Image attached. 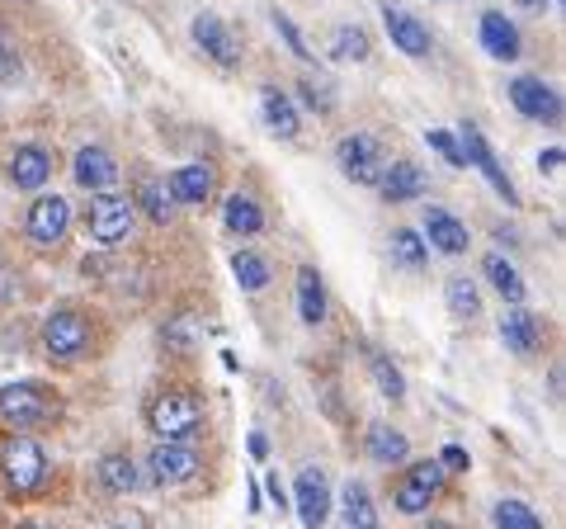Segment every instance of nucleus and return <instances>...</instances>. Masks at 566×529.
Returning <instances> with one entry per match:
<instances>
[{
  "label": "nucleus",
  "mask_w": 566,
  "mask_h": 529,
  "mask_svg": "<svg viewBox=\"0 0 566 529\" xmlns=\"http://www.w3.org/2000/svg\"><path fill=\"white\" fill-rule=\"evenodd\" d=\"M57 412H62V397L52 393L48 383H39V378H20V383H6V387H0V421H6L14 435L52 426V421H57Z\"/></svg>",
  "instance_id": "obj_1"
},
{
  "label": "nucleus",
  "mask_w": 566,
  "mask_h": 529,
  "mask_svg": "<svg viewBox=\"0 0 566 529\" xmlns=\"http://www.w3.org/2000/svg\"><path fill=\"white\" fill-rule=\"evenodd\" d=\"M147 426L156 439H180L189 445L193 435L203 431V397L193 387H161L147 402Z\"/></svg>",
  "instance_id": "obj_2"
},
{
  "label": "nucleus",
  "mask_w": 566,
  "mask_h": 529,
  "mask_svg": "<svg viewBox=\"0 0 566 529\" xmlns=\"http://www.w3.org/2000/svg\"><path fill=\"white\" fill-rule=\"evenodd\" d=\"M39 341H43V355H48V360L76 364V360L91 355V345H95V322H91V312H81V308H52V312L43 317Z\"/></svg>",
  "instance_id": "obj_3"
},
{
  "label": "nucleus",
  "mask_w": 566,
  "mask_h": 529,
  "mask_svg": "<svg viewBox=\"0 0 566 529\" xmlns=\"http://www.w3.org/2000/svg\"><path fill=\"white\" fill-rule=\"evenodd\" d=\"M0 478H6L14 497H33L48 483V449L33 435L0 439Z\"/></svg>",
  "instance_id": "obj_4"
},
{
  "label": "nucleus",
  "mask_w": 566,
  "mask_h": 529,
  "mask_svg": "<svg viewBox=\"0 0 566 529\" xmlns=\"http://www.w3.org/2000/svg\"><path fill=\"white\" fill-rule=\"evenodd\" d=\"M137 227V208L128 194H91V204H85V232H91V241L99 246H123L133 237Z\"/></svg>",
  "instance_id": "obj_5"
},
{
  "label": "nucleus",
  "mask_w": 566,
  "mask_h": 529,
  "mask_svg": "<svg viewBox=\"0 0 566 529\" xmlns=\"http://www.w3.org/2000/svg\"><path fill=\"white\" fill-rule=\"evenodd\" d=\"M444 487H449V473L439 468L434 458H416V464H406V473L392 487V506L401 510V516H424V510L439 501Z\"/></svg>",
  "instance_id": "obj_6"
},
{
  "label": "nucleus",
  "mask_w": 566,
  "mask_h": 529,
  "mask_svg": "<svg viewBox=\"0 0 566 529\" xmlns=\"http://www.w3.org/2000/svg\"><path fill=\"white\" fill-rule=\"evenodd\" d=\"M199 468H203V454L193 445H180V439H161V445H151V454H147L151 487H185L199 478Z\"/></svg>",
  "instance_id": "obj_7"
},
{
  "label": "nucleus",
  "mask_w": 566,
  "mask_h": 529,
  "mask_svg": "<svg viewBox=\"0 0 566 529\" xmlns=\"http://www.w3.org/2000/svg\"><path fill=\"white\" fill-rule=\"evenodd\" d=\"M189 33H193V43H199V52L212 62V66H222V72H237L241 66V58H245V48H241V39H237V29L222 20V14H212V10H203V14H193V24H189Z\"/></svg>",
  "instance_id": "obj_8"
},
{
  "label": "nucleus",
  "mask_w": 566,
  "mask_h": 529,
  "mask_svg": "<svg viewBox=\"0 0 566 529\" xmlns=\"http://www.w3.org/2000/svg\"><path fill=\"white\" fill-rule=\"evenodd\" d=\"M71 232V204L62 194H39L24 214V237L39 246V251H57Z\"/></svg>",
  "instance_id": "obj_9"
},
{
  "label": "nucleus",
  "mask_w": 566,
  "mask_h": 529,
  "mask_svg": "<svg viewBox=\"0 0 566 529\" xmlns=\"http://www.w3.org/2000/svg\"><path fill=\"white\" fill-rule=\"evenodd\" d=\"M335 166H340L354 185H378L387 152L374 133H345L340 143H335Z\"/></svg>",
  "instance_id": "obj_10"
},
{
  "label": "nucleus",
  "mask_w": 566,
  "mask_h": 529,
  "mask_svg": "<svg viewBox=\"0 0 566 529\" xmlns=\"http://www.w3.org/2000/svg\"><path fill=\"white\" fill-rule=\"evenodd\" d=\"M510 104H515L524 118L547 123V128H562V95H557L553 81H543V76H515V81H510Z\"/></svg>",
  "instance_id": "obj_11"
},
{
  "label": "nucleus",
  "mask_w": 566,
  "mask_h": 529,
  "mask_svg": "<svg viewBox=\"0 0 566 529\" xmlns=\"http://www.w3.org/2000/svg\"><path fill=\"white\" fill-rule=\"evenodd\" d=\"M293 506H297V520H303V529H326L331 520V478L326 468H297L293 478Z\"/></svg>",
  "instance_id": "obj_12"
},
{
  "label": "nucleus",
  "mask_w": 566,
  "mask_h": 529,
  "mask_svg": "<svg viewBox=\"0 0 566 529\" xmlns=\"http://www.w3.org/2000/svg\"><path fill=\"white\" fill-rule=\"evenodd\" d=\"M458 147H463V162H468V166H476V170H482L486 180H491V189L501 194V199H505L510 208L520 204V194H515V180H510V175H505V166L495 162V152H491V143L482 137V128H476V123H463V128H458Z\"/></svg>",
  "instance_id": "obj_13"
},
{
  "label": "nucleus",
  "mask_w": 566,
  "mask_h": 529,
  "mask_svg": "<svg viewBox=\"0 0 566 529\" xmlns=\"http://www.w3.org/2000/svg\"><path fill=\"white\" fill-rule=\"evenodd\" d=\"M476 43H482L486 58H495V62H520V52H524L520 24L510 20L505 10H482V20H476Z\"/></svg>",
  "instance_id": "obj_14"
},
{
  "label": "nucleus",
  "mask_w": 566,
  "mask_h": 529,
  "mask_svg": "<svg viewBox=\"0 0 566 529\" xmlns=\"http://www.w3.org/2000/svg\"><path fill=\"white\" fill-rule=\"evenodd\" d=\"M71 180L85 194H109L118 185V156L109 147H81L71 156Z\"/></svg>",
  "instance_id": "obj_15"
},
{
  "label": "nucleus",
  "mask_w": 566,
  "mask_h": 529,
  "mask_svg": "<svg viewBox=\"0 0 566 529\" xmlns=\"http://www.w3.org/2000/svg\"><path fill=\"white\" fill-rule=\"evenodd\" d=\"M212 189H218V170L208 162H189V166H175L170 180H166V194L170 204H185V208H203L212 199Z\"/></svg>",
  "instance_id": "obj_16"
},
{
  "label": "nucleus",
  "mask_w": 566,
  "mask_h": 529,
  "mask_svg": "<svg viewBox=\"0 0 566 529\" xmlns=\"http://www.w3.org/2000/svg\"><path fill=\"white\" fill-rule=\"evenodd\" d=\"M6 175H10V185H14V189L39 194V189L52 180V152L39 147V143L14 147V152H10V162H6Z\"/></svg>",
  "instance_id": "obj_17"
},
{
  "label": "nucleus",
  "mask_w": 566,
  "mask_h": 529,
  "mask_svg": "<svg viewBox=\"0 0 566 529\" xmlns=\"http://www.w3.org/2000/svg\"><path fill=\"white\" fill-rule=\"evenodd\" d=\"M382 29H387V39H392V48L406 52V58H430L434 52V33L424 29L416 14H406L397 6H382Z\"/></svg>",
  "instance_id": "obj_18"
},
{
  "label": "nucleus",
  "mask_w": 566,
  "mask_h": 529,
  "mask_svg": "<svg viewBox=\"0 0 566 529\" xmlns=\"http://www.w3.org/2000/svg\"><path fill=\"white\" fill-rule=\"evenodd\" d=\"M420 237H424V246H434L439 256H463L468 241H472L468 222L453 218L449 208H424V232Z\"/></svg>",
  "instance_id": "obj_19"
},
{
  "label": "nucleus",
  "mask_w": 566,
  "mask_h": 529,
  "mask_svg": "<svg viewBox=\"0 0 566 529\" xmlns=\"http://www.w3.org/2000/svg\"><path fill=\"white\" fill-rule=\"evenodd\" d=\"M501 341H505L510 355L528 360V355H538V350H543L547 331H543V322H538V317L528 312V308H510V312L501 317Z\"/></svg>",
  "instance_id": "obj_20"
},
{
  "label": "nucleus",
  "mask_w": 566,
  "mask_h": 529,
  "mask_svg": "<svg viewBox=\"0 0 566 529\" xmlns=\"http://www.w3.org/2000/svg\"><path fill=\"white\" fill-rule=\"evenodd\" d=\"M260 114H264V128L283 143H293L297 133H303V110H297V100L289 91H279V85H264L260 91Z\"/></svg>",
  "instance_id": "obj_21"
},
{
  "label": "nucleus",
  "mask_w": 566,
  "mask_h": 529,
  "mask_svg": "<svg viewBox=\"0 0 566 529\" xmlns=\"http://www.w3.org/2000/svg\"><path fill=\"white\" fill-rule=\"evenodd\" d=\"M95 483H99V491H109V497H133L142 487V468L128 449H109V454H99V464H95Z\"/></svg>",
  "instance_id": "obj_22"
},
{
  "label": "nucleus",
  "mask_w": 566,
  "mask_h": 529,
  "mask_svg": "<svg viewBox=\"0 0 566 529\" xmlns=\"http://www.w3.org/2000/svg\"><path fill=\"white\" fill-rule=\"evenodd\" d=\"M374 189L382 194L387 204H411V199H420V194L430 189V175H424L416 162H387Z\"/></svg>",
  "instance_id": "obj_23"
},
{
  "label": "nucleus",
  "mask_w": 566,
  "mask_h": 529,
  "mask_svg": "<svg viewBox=\"0 0 566 529\" xmlns=\"http://www.w3.org/2000/svg\"><path fill=\"white\" fill-rule=\"evenodd\" d=\"M222 227H227L232 237H260V232H264V208H260L255 194H245V189L227 194V204H222Z\"/></svg>",
  "instance_id": "obj_24"
},
{
  "label": "nucleus",
  "mask_w": 566,
  "mask_h": 529,
  "mask_svg": "<svg viewBox=\"0 0 566 529\" xmlns=\"http://www.w3.org/2000/svg\"><path fill=\"white\" fill-rule=\"evenodd\" d=\"M331 312V298H326V279L316 264H303L297 270V317H303L307 326H322Z\"/></svg>",
  "instance_id": "obj_25"
},
{
  "label": "nucleus",
  "mask_w": 566,
  "mask_h": 529,
  "mask_svg": "<svg viewBox=\"0 0 566 529\" xmlns=\"http://www.w3.org/2000/svg\"><path fill=\"white\" fill-rule=\"evenodd\" d=\"M364 449H368V458H374V464H406V458H411V439H406L397 426H387V421H374V426H368V435H364Z\"/></svg>",
  "instance_id": "obj_26"
},
{
  "label": "nucleus",
  "mask_w": 566,
  "mask_h": 529,
  "mask_svg": "<svg viewBox=\"0 0 566 529\" xmlns=\"http://www.w3.org/2000/svg\"><path fill=\"white\" fill-rule=\"evenodd\" d=\"M340 525L345 529H382L378 506H374V491H368L364 483H345L340 487Z\"/></svg>",
  "instance_id": "obj_27"
},
{
  "label": "nucleus",
  "mask_w": 566,
  "mask_h": 529,
  "mask_svg": "<svg viewBox=\"0 0 566 529\" xmlns=\"http://www.w3.org/2000/svg\"><path fill=\"white\" fill-rule=\"evenodd\" d=\"M482 270H486V279H491V289L505 298L510 308H524V298H528V289H524V279H520V270L510 264L501 251H491V256H482Z\"/></svg>",
  "instance_id": "obj_28"
},
{
  "label": "nucleus",
  "mask_w": 566,
  "mask_h": 529,
  "mask_svg": "<svg viewBox=\"0 0 566 529\" xmlns=\"http://www.w3.org/2000/svg\"><path fill=\"white\" fill-rule=\"evenodd\" d=\"M133 208L151 227H170V218H175V204H170V194H166V180H137Z\"/></svg>",
  "instance_id": "obj_29"
},
{
  "label": "nucleus",
  "mask_w": 566,
  "mask_h": 529,
  "mask_svg": "<svg viewBox=\"0 0 566 529\" xmlns=\"http://www.w3.org/2000/svg\"><path fill=\"white\" fill-rule=\"evenodd\" d=\"M387 251H392V260L401 264V270H424V260H430V246H424V237L416 232V227H392V237H387Z\"/></svg>",
  "instance_id": "obj_30"
},
{
  "label": "nucleus",
  "mask_w": 566,
  "mask_h": 529,
  "mask_svg": "<svg viewBox=\"0 0 566 529\" xmlns=\"http://www.w3.org/2000/svg\"><path fill=\"white\" fill-rule=\"evenodd\" d=\"M199 341H203V322H199L193 312H185V308L161 326V345L170 350V355H189V350L199 345Z\"/></svg>",
  "instance_id": "obj_31"
},
{
  "label": "nucleus",
  "mask_w": 566,
  "mask_h": 529,
  "mask_svg": "<svg viewBox=\"0 0 566 529\" xmlns=\"http://www.w3.org/2000/svg\"><path fill=\"white\" fill-rule=\"evenodd\" d=\"M232 274H237V284H241L245 293L270 289V279H274L270 260H264L260 251H237V256H232Z\"/></svg>",
  "instance_id": "obj_32"
},
{
  "label": "nucleus",
  "mask_w": 566,
  "mask_h": 529,
  "mask_svg": "<svg viewBox=\"0 0 566 529\" xmlns=\"http://www.w3.org/2000/svg\"><path fill=\"white\" fill-rule=\"evenodd\" d=\"M444 298H449V312L458 317V322H472V317L482 312V293H476V284L468 274H453L444 284Z\"/></svg>",
  "instance_id": "obj_33"
},
{
  "label": "nucleus",
  "mask_w": 566,
  "mask_h": 529,
  "mask_svg": "<svg viewBox=\"0 0 566 529\" xmlns=\"http://www.w3.org/2000/svg\"><path fill=\"white\" fill-rule=\"evenodd\" d=\"M368 52H374V43H368V29H359V24H340V29H335V39H331V58L335 62H364Z\"/></svg>",
  "instance_id": "obj_34"
},
{
  "label": "nucleus",
  "mask_w": 566,
  "mask_h": 529,
  "mask_svg": "<svg viewBox=\"0 0 566 529\" xmlns=\"http://www.w3.org/2000/svg\"><path fill=\"white\" fill-rule=\"evenodd\" d=\"M297 95H303V104H307V110H316V114L335 110V81L326 72H303V76H297Z\"/></svg>",
  "instance_id": "obj_35"
},
{
  "label": "nucleus",
  "mask_w": 566,
  "mask_h": 529,
  "mask_svg": "<svg viewBox=\"0 0 566 529\" xmlns=\"http://www.w3.org/2000/svg\"><path fill=\"white\" fill-rule=\"evenodd\" d=\"M491 520H495V529H543V516H538V510L528 506V501H515V497L495 501Z\"/></svg>",
  "instance_id": "obj_36"
},
{
  "label": "nucleus",
  "mask_w": 566,
  "mask_h": 529,
  "mask_svg": "<svg viewBox=\"0 0 566 529\" xmlns=\"http://www.w3.org/2000/svg\"><path fill=\"white\" fill-rule=\"evenodd\" d=\"M368 374H374V383H378V393L387 397V402H401L406 397V378H401V369L382 355V350H374L368 355Z\"/></svg>",
  "instance_id": "obj_37"
},
{
  "label": "nucleus",
  "mask_w": 566,
  "mask_h": 529,
  "mask_svg": "<svg viewBox=\"0 0 566 529\" xmlns=\"http://www.w3.org/2000/svg\"><path fill=\"white\" fill-rule=\"evenodd\" d=\"M274 29L283 33V43H289V48H293V58H303V62H312V43L303 39V29H297V24L289 20V14H283V10H274Z\"/></svg>",
  "instance_id": "obj_38"
},
{
  "label": "nucleus",
  "mask_w": 566,
  "mask_h": 529,
  "mask_svg": "<svg viewBox=\"0 0 566 529\" xmlns=\"http://www.w3.org/2000/svg\"><path fill=\"white\" fill-rule=\"evenodd\" d=\"M424 143H430L439 156H444L449 166H468V162H463V147H458V133H449V128H430V133H424Z\"/></svg>",
  "instance_id": "obj_39"
},
{
  "label": "nucleus",
  "mask_w": 566,
  "mask_h": 529,
  "mask_svg": "<svg viewBox=\"0 0 566 529\" xmlns=\"http://www.w3.org/2000/svg\"><path fill=\"white\" fill-rule=\"evenodd\" d=\"M434 464L444 468V473H468V468H472V458H468V449H463V445H444V449H439Z\"/></svg>",
  "instance_id": "obj_40"
},
{
  "label": "nucleus",
  "mask_w": 566,
  "mask_h": 529,
  "mask_svg": "<svg viewBox=\"0 0 566 529\" xmlns=\"http://www.w3.org/2000/svg\"><path fill=\"white\" fill-rule=\"evenodd\" d=\"M20 298V274H14L10 260H0V308H10Z\"/></svg>",
  "instance_id": "obj_41"
},
{
  "label": "nucleus",
  "mask_w": 566,
  "mask_h": 529,
  "mask_svg": "<svg viewBox=\"0 0 566 529\" xmlns=\"http://www.w3.org/2000/svg\"><path fill=\"white\" fill-rule=\"evenodd\" d=\"M0 76H10V81L20 76V58H14V52H10L6 43H0Z\"/></svg>",
  "instance_id": "obj_42"
},
{
  "label": "nucleus",
  "mask_w": 566,
  "mask_h": 529,
  "mask_svg": "<svg viewBox=\"0 0 566 529\" xmlns=\"http://www.w3.org/2000/svg\"><path fill=\"white\" fill-rule=\"evenodd\" d=\"M538 170H553V175H557V170H562V147H547V152L538 156Z\"/></svg>",
  "instance_id": "obj_43"
},
{
  "label": "nucleus",
  "mask_w": 566,
  "mask_h": 529,
  "mask_svg": "<svg viewBox=\"0 0 566 529\" xmlns=\"http://www.w3.org/2000/svg\"><path fill=\"white\" fill-rule=\"evenodd\" d=\"M270 501L283 510V506H289V497H283V487H279V473H270Z\"/></svg>",
  "instance_id": "obj_44"
},
{
  "label": "nucleus",
  "mask_w": 566,
  "mask_h": 529,
  "mask_svg": "<svg viewBox=\"0 0 566 529\" xmlns=\"http://www.w3.org/2000/svg\"><path fill=\"white\" fill-rule=\"evenodd\" d=\"M251 454H255V458L270 454V439H264V431H255V435H251Z\"/></svg>",
  "instance_id": "obj_45"
},
{
  "label": "nucleus",
  "mask_w": 566,
  "mask_h": 529,
  "mask_svg": "<svg viewBox=\"0 0 566 529\" xmlns=\"http://www.w3.org/2000/svg\"><path fill=\"white\" fill-rule=\"evenodd\" d=\"M114 529H147V520H142V516H123Z\"/></svg>",
  "instance_id": "obj_46"
},
{
  "label": "nucleus",
  "mask_w": 566,
  "mask_h": 529,
  "mask_svg": "<svg viewBox=\"0 0 566 529\" xmlns=\"http://www.w3.org/2000/svg\"><path fill=\"white\" fill-rule=\"evenodd\" d=\"M515 6H524V10H543L547 0H515Z\"/></svg>",
  "instance_id": "obj_47"
},
{
  "label": "nucleus",
  "mask_w": 566,
  "mask_h": 529,
  "mask_svg": "<svg viewBox=\"0 0 566 529\" xmlns=\"http://www.w3.org/2000/svg\"><path fill=\"white\" fill-rule=\"evenodd\" d=\"M424 529H453V525H444V520H434V525H424Z\"/></svg>",
  "instance_id": "obj_48"
},
{
  "label": "nucleus",
  "mask_w": 566,
  "mask_h": 529,
  "mask_svg": "<svg viewBox=\"0 0 566 529\" xmlns=\"http://www.w3.org/2000/svg\"><path fill=\"white\" fill-rule=\"evenodd\" d=\"M24 529H52V525H33V520H29V525H24Z\"/></svg>",
  "instance_id": "obj_49"
},
{
  "label": "nucleus",
  "mask_w": 566,
  "mask_h": 529,
  "mask_svg": "<svg viewBox=\"0 0 566 529\" xmlns=\"http://www.w3.org/2000/svg\"><path fill=\"white\" fill-rule=\"evenodd\" d=\"M547 6H562V0H547Z\"/></svg>",
  "instance_id": "obj_50"
}]
</instances>
